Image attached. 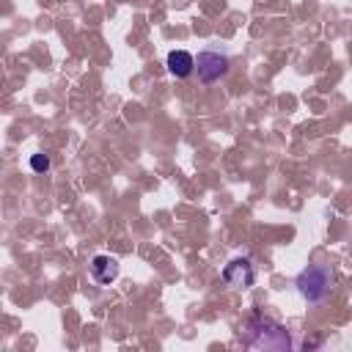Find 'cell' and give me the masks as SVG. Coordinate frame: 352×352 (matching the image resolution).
Wrapping results in <instances>:
<instances>
[{
    "label": "cell",
    "mask_w": 352,
    "mask_h": 352,
    "mask_svg": "<svg viewBox=\"0 0 352 352\" xmlns=\"http://www.w3.org/2000/svg\"><path fill=\"white\" fill-rule=\"evenodd\" d=\"M168 72L173 74V77H190L192 74V69H195V58L187 52V50H173V52H168Z\"/></svg>",
    "instance_id": "5"
},
{
    "label": "cell",
    "mask_w": 352,
    "mask_h": 352,
    "mask_svg": "<svg viewBox=\"0 0 352 352\" xmlns=\"http://www.w3.org/2000/svg\"><path fill=\"white\" fill-rule=\"evenodd\" d=\"M248 330H250L248 344L256 346V349H289L292 346V338H289L286 327L272 322V319H267V316H261V314L250 316Z\"/></svg>",
    "instance_id": "1"
},
{
    "label": "cell",
    "mask_w": 352,
    "mask_h": 352,
    "mask_svg": "<svg viewBox=\"0 0 352 352\" xmlns=\"http://www.w3.org/2000/svg\"><path fill=\"white\" fill-rule=\"evenodd\" d=\"M195 72H198V80H201L204 85H212V82H217L220 77H226V72H228V58L220 55V52L204 50V52H198V58H195Z\"/></svg>",
    "instance_id": "3"
},
{
    "label": "cell",
    "mask_w": 352,
    "mask_h": 352,
    "mask_svg": "<svg viewBox=\"0 0 352 352\" xmlns=\"http://www.w3.org/2000/svg\"><path fill=\"white\" fill-rule=\"evenodd\" d=\"M91 275L99 283H113L118 278V261L113 256H94L91 261Z\"/></svg>",
    "instance_id": "6"
},
{
    "label": "cell",
    "mask_w": 352,
    "mask_h": 352,
    "mask_svg": "<svg viewBox=\"0 0 352 352\" xmlns=\"http://www.w3.org/2000/svg\"><path fill=\"white\" fill-rule=\"evenodd\" d=\"M30 168L38 170V173L47 170V168H50V157H47V154H33V157H30Z\"/></svg>",
    "instance_id": "7"
},
{
    "label": "cell",
    "mask_w": 352,
    "mask_h": 352,
    "mask_svg": "<svg viewBox=\"0 0 352 352\" xmlns=\"http://www.w3.org/2000/svg\"><path fill=\"white\" fill-rule=\"evenodd\" d=\"M223 280H226L228 286H236V289H248V286H253V280H256V270H253L250 258H234V261H228L226 270H223Z\"/></svg>",
    "instance_id": "4"
},
{
    "label": "cell",
    "mask_w": 352,
    "mask_h": 352,
    "mask_svg": "<svg viewBox=\"0 0 352 352\" xmlns=\"http://www.w3.org/2000/svg\"><path fill=\"white\" fill-rule=\"evenodd\" d=\"M294 286H297V292H300L302 300L322 302V300H327V294L333 289V272L324 264H311V267H305L297 275V283Z\"/></svg>",
    "instance_id": "2"
}]
</instances>
